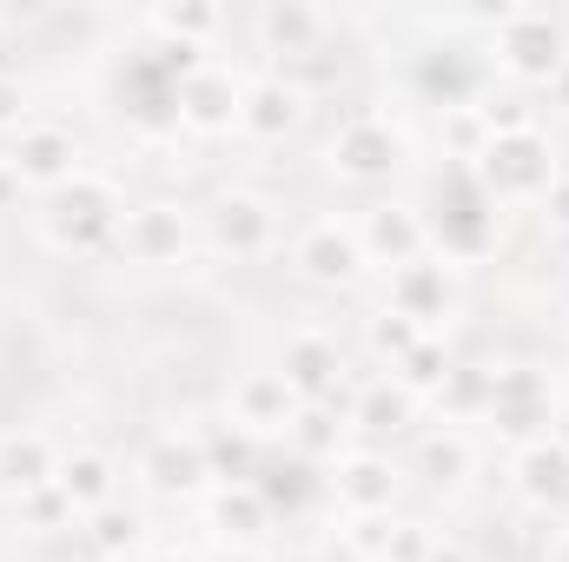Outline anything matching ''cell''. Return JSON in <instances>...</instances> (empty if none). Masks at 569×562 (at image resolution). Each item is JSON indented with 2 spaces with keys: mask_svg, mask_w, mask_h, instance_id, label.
<instances>
[{
  "mask_svg": "<svg viewBox=\"0 0 569 562\" xmlns=\"http://www.w3.org/2000/svg\"><path fill=\"white\" fill-rule=\"evenodd\" d=\"M338 33V13L311 7V0H266L252 13V47L266 53L272 73H291L305 60H325V40Z\"/></svg>",
  "mask_w": 569,
  "mask_h": 562,
  "instance_id": "16",
  "label": "cell"
},
{
  "mask_svg": "<svg viewBox=\"0 0 569 562\" xmlns=\"http://www.w3.org/2000/svg\"><path fill=\"white\" fill-rule=\"evenodd\" d=\"M358 245H365L371 272H398V265L425 259L430 252L425 205H411V199H371V205L358 212Z\"/></svg>",
  "mask_w": 569,
  "mask_h": 562,
  "instance_id": "21",
  "label": "cell"
},
{
  "mask_svg": "<svg viewBox=\"0 0 569 562\" xmlns=\"http://www.w3.org/2000/svg\"><path fill=\"white\" fill-rule=\"evenodd\" d=\"M60 463H67V450H60L47 430H33V423L0 430V490H7L13 503L53 490V483H60Z\"/></svg>",
  "mask_w": 569,
  "mask_h": 562,
  "instance_id": "24",
  "label": "cell"
},
{
  "mask_svg": "<svg viewBox=\"0 0 569 562\" xmlns=\"http://www.w3.org/2000/svg\"><path fill=\"white\" fill-rule=\"evenodd\" d=\"M325 496L338 516H398L405 496V463L378 443H351L331 470H325Z\"/></svg>",
  "mask_w": 569,
  "mask_h": 562,
  "instance_id": "10",
  "label": "cell"
},
{
  "mask_svg": "<svg viewBox=\"0 0 569 562\" xmlns=\"http://www.w3.org/2000/svg\"><path fill=\"white\" fill-rule=\"evenodd\" d=\"M510 450L517 443H530V436H543V430H557V391H550V378L537 371V364H490V398H483V418Z\"/></svg>",
  "mask_w": 569,
  "mask_h": 562,
  "instance_id": "11",
  "label": "cell"
},
{
  "mask_svg": "<svg viewBox=\"0 0 569 562\" xmlns=\"http://www.w3.org/2000/svg\"><path fill=\"white\" fill-rule=\"evenodd\" d=\"M391 523H398V516H345V523H338V543H345V556H351V562H385Z\"/></svg>",
  "mask_w": 569,
  "mask_h": 562,
  "instance_id": "32",
  "label": "cell"
},
{
  "mask_svg": "<svg viewBox=\"0 0 569 562\" xmlns=\"http://www.w3.org/2000/svg\"><path fill=\"white\" fill-rule=\"evenodd\" d=\"M418 344H425V331H418L411 318H398V311H385V304L365 318V358H371L378 371H398Z\"/></svg>",
  "mask_w": 569,
  "mask_h": 562,
  "instance_id": "28",
  "label": "cell"
},
{
  "mask_svg": "<svg viewBox=\"0 0 569 562\" xmlns=\"http://www.w3.org/2000/svg\"><path fill=\"white\" fill-rule=\"evenodd\" d=\"M226 423L239 430V436H252L259 450L266 443H284L291 436V423H298V411H305V398L284 384L279 364H246L232 384H226Z\"/></svg>",
  "mask_w": 569,
  "mask_h": 562,
  "instance_id": "12",
  "label": "cell"
},
{
  "mask_svg": "<svg viewBox=\"0 0 569 562\" xmlns=\"http://www.w3.org/2000/svg\"><path fill=\"white\" fill-rule=\"evenodd\" d=\"M385 311H398V318H411L425 338H443V324L457 318V304H463V272L450 265V259H411V265H398V272H385V298H378Z\"/></svg>",
  "mask_w": 569,
  "mask_h": 562,
  "instance_id": "14",
  "label": "cell"
},
{
  "mask_svg": "<svg viewBox=\"0 0 569 562\" xmlns=\"http://www.w3.org/2000/svg\"><path fill=\"white\" fill-rule=\"evenodd\" d=\"M405 159H411L405 127L391 113H371L365 107V113H345L338 133L325 140V179L358 185V192H378V185H391L405 172Z\"/></svg>",
  "mask_w": 569,
  "mask_h": 562,
  "instance_id": "6",
  "label": "cell"
},
{
  "mask_svg": "<svg viewBox=\"0 0 569 562\" xmlns=\"http://www.w3.org/2000/svg\"><path fill=\"white\" fill-rule=\"evenodd\" d=\"M437 133H443V159L450 165H477V152L490 145V127L477 107H457V113H437Z\"/></svg>",
  "mask_w": 569,
  "mask_h": 562,
  "instance_id": "30",
  "label": "cell"
},
{
  "mask_svg": "<svg viewBox=\"0 0 569 562\" xmlns=\"http://www.w3.org/2000/svg\"><path fill=\"white\" fill-rule=\"evenodd\" d=\"M259 562H318V556H311L305 543H284V550H279V543H266V556H259Z\"/></svg>",
  "mask_w": 569,
  "mask_h": 562,
  "instance_id": "37",
  "label": "cell"
},
{
  "mask_svg": "<svg viewBox=\"0 0 569 562\" xmlns=\"http://www.w3.org/2000/svg\"><path fill=\"white\" fill-rule=\"evenodd\" d=\"M40 113H33V87L13 73V67H0V145L13 140L20 127H33Z\"/></svg>",
  "mask_w": 569,
  "mask_h": 562,
  "instance_id": "33",
  "label": "cell"
},
{
  "mask_svg": "<svg viewBox=\"0 0 569 562\" xmlns=\"http://www.w3.org/2000/svg\"><path fill=\"white\" fill-rule=\"evenodd\" d=\"M305 120H311V87H305L298 73H272V67L246 73V93H239V140L284 145V140L305 133Z\"/></svg>",
  "mask_w": 569,
  "mask_h": 562,
  "instance_id": "17",
  "label": "cell"
},
{
  "mask_svg": "<svg viewBox=\"0 0 569 562\" xmlns=\"http://www.w3.org/2000/svg\"><path fill=\"white\" fill-rule=\"evenodd\" d=\"M430 562H470V550H463V543H443V536H437V550H430Z\"/></svg>",
  "mask_w": 569,
  "mask_h": 562,
  "instance_id": "40",
  "label": "cell"
},
{
  "mask_svg": "<svg viewBox=\"0 0 569 562\" xmlns=\"http://www.w3.org/2000/svg\"><path fill=\"white\" fill-rule=\"evenodd\" d=\"M0 165L13 172V185L20 192H60L67 179H80L87 172V145L73 127H60V120H33V127H20L13 140L0 145Z\"/></svg>",
  "mask_w": 569,
  "mask_h": 562,
  "instance_id": "13",
  "label": "cell"
},
{
  "mask_svg": "<svg viewBox=\"0 0 569 562\" xmlns=\"http://www.w3.org/2000/svg\"><path fill=\"white\" fill-rule=\"evenodd\" d=\"M284 265L311 291H358L371 279V259L358 245V219H345V212H311L305 225H291L284 232Z\"/></svg>",
  "mask_w": 569,
  "mask_h": 562,
  "instance_id": "5",
  "label": "cell"
},
{
  "mask_svg": "<svg viewBox=\"0 0 569 562\" xmlns=\"http://www.w3.org/2000/svg\"><path fill=\"white\" fill-rule=\"evenodd\" d=\"M345 423H351L358 443H378V450H385L391 436H418V423H425V398H418L405 378L371 371V378L351 384V398H345Z\"/></svg>",
  "mask_w": 569,
  "mask_h": 562,
  "instance_id": "19",
  "label": "cell"
},
{
  "mask_svg": "<svg viewBox=\"0 0 569 562\" xmlns=\"http://www.w3.org/2000/svg\"><path fill=\"white\" fill-rule=\"evenodd\" d=\"M272 364L284 371V384H291L305 404H338V391L351 384V358H345L338 331H325V324H298V331H284V344H279Z\"/></svg>",
  "mask_w": 569,
  "mask_h": 562,
  "instance_id": "18",
  "label": "cell"
},
{
  "mask_svg": "<svg viewBox=\"0 0 569 562\" xmlns=\"http://www.w3.org/2000/svg\"><path fill=\"white\" fill-rule=\"evenodd\" d=\"M120 476H127V463H120L113 450H93V443H87V450H67V463H60V483H53V490H60V496H67V510L87 523L93 510H107V503H120V496H127V490H120Z\"/></svg>",
  "mask_w": 569,
  "mask_h": 562,
  "instance_id": "25",
  "label": "cell"
},
{
  "mask_svg": "<svg viewBox=\"0 0 569 562\" xmlns=\"http://www.w3.org/2000/svg\"><path fill=\"white\" fill-rule=\"evenodd\" d=\"M405 476H418L430 496H457V490H470V476H477V436H470L463 423L418 430V436H411V470H405Z\"/></svg>",
  "mask_w": 569,
  "mask_h": 562,
  "instance_id": "22",
  "label": "cell"
},
{
  "mask_svg": "<svg viewBox=\"0 0 569 562\" xmlns=\"http://www.w3.org/2000/svg\"><path fill=\"white\" fill-rule=\"evenodd\" d=\"M113 252H120L127 265H140V272H166V265H179V259L199 252V212H192L186 199H166V192L133 199V205H127V225H120V239H113Z\"/></svg>",
  "mask_w": 569,
  "mask_h": 562,
  "instance_id": "8",
  "label": "cell"
},
{
  "mask_svg": "<svg viewBox=\"0 0 569 562\" xmlns=\"http://www.w3.org/2000/svg\"><path fill=\"white\" fill-rule=\"evenodd\" d=\"M133 476H140L146 496H159V503H206V490H212L206 436L199 430H152L133 450Z\"/></svg>",
  "mask_w": 569,
  "mask_h": 562,
  "instance_id": "9",
  "label": "cell"
},
{
  "mask_svg": "<svg viewBox=\"0 0 569 562\" xmlns=\"http://www.w3.org/2000/svg\"><path fill=\"white\" fill-rule=\"evenodd\" d=\"M537 219H543L557 239H569V159H563V172L550 179V192L537 199Z\"/></svg>",
  "mask_w": 569,
  "mask_h": 562,
  "instance_id": "35",
  "label": "cell"
},
{
  "mask_svg": "<svg viewBox=\"0 0 569 562\" xmlns=\"http://www.w3.org/2000/svg\"><path fill=\"white\" fill-rule=\"evenodd\" d=\"M226 27H232V13H226L219 0H179V7H152V13H146V33H152L159 47L199 53V60H212V47H219Z\"/></svg>",
  "mask_w": 569,
  "mask_h": 562,
  "instance_id": "26",
  "label": "cell"
},
{
  "mask_svg": "<svg viewBox=\"0 0 569 562\" xmlns=\"http://www.w3.org/2000/svg\"><path fill=\"white\" fill-rule=\"evenodd\" d=\"M443 192H450V205H437V212H425L430 225V252L437 259H450L457 272L463 265H477L483 252H497V232H503V212L483 199V185L463 172V165H450L443 172Z\"/></svg>",
  "mask_w": 569,
  "mask_h": 562,
  "instance_id": "7",
  "label": "cell"
},
{
  "mask_svg": "<svg viewBox=\"0 0 569 562\" xmlns=\"http://www.w3.org/2000/svg\"><path fill=\"white\" fill-rule=\"evenodd\" d=\"M206 530L219 536V543H232V550H266L272 543V503L259 496V483H212L206 490Z\"/></svg>",
  "mask_w": 569,
  "mask_h": 562,
  "instance_id": "23",
  "label": "cell"
},
{
  "mask_svg": "<svg viewBox=\"0 0 569 562\" xmlns=\"http://www.w3.org/2000/svg\"><path fill=\"white\" fill-rule=\"evenodd\" d=\"M477 53L490 80L517 93H557L569 73V13L557 7H503L477 20Z\"/></svg>",
  "mask_w": 569,
  "mask_h": 562,
  "instance_id": "1",
  "label": "cell"
},
{
  "mask_svg": "<svg viewBox=\"0 0 569 562\" xmlns=\"http://www.w3.org/2000/svg\"><path fill=\"white\" fill-rule=\"evenodd\" d=\"M239 93H246V73L226 67V60H199L179 87H172V127L186 140H226L239 133Z\"/></svg>",
  "mask_w": 569,
  "mask_h": 562,
  "instance_id": "15",
  "label": "cell"
},
{
  "mask_svg": "<svg viewBox=\"0 0 569 562\" xmlns=\"http://www.w3.org/2000/svg\"><path fill=\"white\" fill-rule=\"evenodd\" d=\"M13 205H20V185H13V172L0 165V212H13Z\"/></svg>",
  "mask_w": 569,
  "mask_h": 562,
  "instance_id": "39",
  "label": "cell"
},
{
  "mask_svg": "<svg viewBox=\"0 0 569 562\" xmlns=\"http://www.w3.org/2000/svg\"><path fill=\"white\" fill-rule=\"evenodd\" d=\"M127 185L107 172V165H87L80 179H67L60 192L40 199L33 212V239L53 252V259H100L113 252L120 225H127Z\"/></svg>",
  "mask_w": 569,
  "mask_h": 562,
  "instance_id": "2",
  "label": "cell"
},
{
  "mask_svg": "<svg viewBox=\"0 0 569 562\" xmlns=\"http://www.w3.org/2000/svg\"><path fill=\"white\" fill-rule=\"evenodd\" d=\"M543 562H569V516H557L550 523V536H543V550H537Z\"/></svg>",
  "mask_w": 569,
  "mask_h": 562,
  "instance_id": "36",
  "label": "cell"
},
{
  "mask_svg": "<svg viewBox=\"0 0 569 562\" xmlns=\"http://www.w3.org/2000/svg\"><path fill=\"white\" fill-rule=\"evenodd\" d=\"M430 550H437V530L425 516H398L391 543H385V562H430Z\"/></svg>",
  "mask_w": 569,
  "mask_h": 562,
  "instance_id": "34",
  "label": "cell"
},
{
  "mask_svg": "<svg viewBox=\"0 0 569 562\" xmlns=\"http://www.w3.org/2000/svg\"><path fill=\"white\" fill-rule=\"evenodd\" d=\"M284 245V205L259 185H219L212 205L199 212V252L226 265H259Z\"/></svg>",
  "mask_w": 569,
  "mask_h": 562,
  "instance_id": "4",
  "label": "cell"
},
{
  "mask_svg": "<svg viewBox=\"0 0 569 562\" xmlns=\"http://www.w3.org/2000/svg\"><path fill=\"white\" fill-rule=\"evenodd\" d=\"M80 543L93 550L100 562H140L152 543H146V516L120 496V503H107V510H93L87 523H80Z\"/></svg>",
  "mask_w": 569,
  "mask_h": 562,
  "instance_id": "27",
  "label": "cell"
},
{
  "mask_svg": "<svg viewBox=\"0 0 569 562\" xmlns=\"http://www.w3.org/2000/svg\"><path fill=\"white\" fill-rule=\"evenodd\" d=\"M463 172L483 185V199L497 212H537V199L563 172V152L543 133V120H530L517 133H490V145L477 152V165H463Z\"/></svg>",
  "mask_w": 569,
  "mask_h": 562,
  "instance_id": "3",
  "label": "cell"
},
{
  "mask_svg": "<svg viewBox=\"0 0 569 562\" xmlns=\"http://www.w3.org/2000/svg\"><path fill=\"white\" fill-rule=\"evenodd\" d=\"M450 364H457V358H450V344H443V338H425V344H418V351L391 371V378H405V384H411V391L430 404V398H437V384L450 378Z\"/></svg>",
  "mask_w": 569,
  "mask_h": 562,
  "instance_id": "31",
  "label": "cell"
},
{
  "mask_svg": "<svg viewBox=\"0 0 569 562\" xmlns=\"http://www.w3.org/2000/svg\"><path fill=\"white\" fill-rule=\"evenodd\" d=\"M510 490L537 516H569V430H543L510 450Z\"/></svg>",
  "mask_w": 569,
  "mask_h": 562,
  "instance_id": "20",
  "label": "cell"
},
{
  "mask_svg": "<svg viewBox=\"0 0 569 562\" xmlns=\"http://www.w3.org/2000/svg\"><path fill=\"white\" fill-rule=\"evenodd\" d=\"M140 562H199V556H192V550H179V543H152Z\"/></svg>",
  "mask_w": 569,
  "mask_h": 562,
  "instance_id": "38",
  "label": "cell"
},
{
  "mask_svg": "<svg viewBox=\"0 0 569 562\" xmlns=\"http://www.w3.org/2000/svg\"><path fill=\"white\" fill-rule=\"evenodd\" d=\"M206 456H212V483H259V443L239 436L232 423L206 430Z\"/></svg>",
  "mask_w": 569,
  "mask_h": 562,
  "instance_id": "29",
  "label": "cell"
}]
</instances>
